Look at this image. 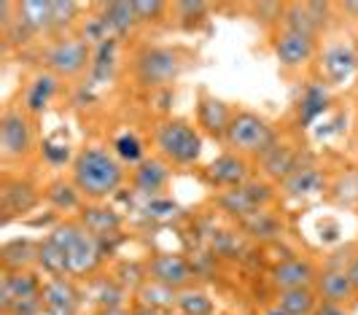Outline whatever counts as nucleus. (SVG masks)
<instances>
[{
  "instance_id": "nucleus-24",
  "label": "nucleus",
  "mask_w": 358,
  "mask_h": 315,
  "mask_svg": "<svg viewBox=\"0 0 358 315\" xmlns=\"http://www.w3.org/2000/svg\"><path fill=\"white\" fill-rule=\"evenodd\" d=\"M264 170L272 178H288L299 167H296V157H294L291 148H286V146H269L267 151H264Z\"/></svg>"
},
{
  "instance_id": "nucleus-8",
  "label": "nucleus",
  "mask_w": 358,
  "mask_h": 315,
  "mask_svg": "<svg viewBox=\"0 0 358 315\" xmlns=\"http://www.w3.org/2000/svg\"><path fill=\"white\" fill-rule=\"evenodd\" d=\"M148 275H151V280L178 291V288L192 283V267L178 253H157L148 262Z\"/></svg>"
},
{
  "instance_id": "nucleus-5",
  "label": "nucleus",
  "mask_w": 358,
  "mask_h": 315,
  "mask_svg": "<svg viewBox=\"0 0 358 315\" xmlns=\"http://www.w3.org/2000/svg\"><path fill=\"white\" fill-rule=\"evenodd\" d=\"M272 140H275L272 138V127L251 111L234 113L229 130H227V143L234 151H243V154H264L272 146Z\"/></svg>"
},
{
  "instance_id": "nucleus-26",
  "label": "nucleus",
  "mask_w": 358,
  "mask_h": 315,
  "mask_svg": "<svg viewBox=\"0 0 358 315\" xmlns=\"http://www.w3.org/2000/svg\"><path fill=\"white\" fill-rule=\"evenodd\" d=\"M103 11H106V17H103L106 24L110 27V33H116V35L129 33L132 24L138 22L132 3H108V6H103Z\"/></svg>"
},
{
  "instance_id": "nucleus-39",
  "label": "nucleus",
  "mask_w": 358,
  "mask_h": 315,
  "mask_svg": "<svg viewBox=\"0 0 358 315\" xmlns=\"http://www.w3.org/2000/svg\"><path fill=\"white\" fill-rule=\"evenodd\" d=\"M178 11L186 14L183 19H199L208 11V6H205V3H178Z\"/></svg>"
},
{
  "instance_id": "nucleus-27",
  "label": "nucleus",
  "mask_w": 358,
  "mask_h": 315,
  "mask_svg": "<svg viewBox=\"0 0 358 315\" xmlns=\"http://www.w3.org/2000/svg\"><path fill=\"white\" fill-rule=\"evenodd\" d=\"M321 189V173L313 167H299L286 178V192L291 197H307Z\"/></svg>"
},
{
  "instance_id": "nucleus-6",
  "label": "nucleus",
  "mask_w": 358,
  "mask_h": 315,
  "mask_svg": "<svg viewBox=\"0 0 358 315\" xmlns=\"http://www.w3.org/2000/svg\"><path fill=\"white\" fill-rule=\"evenodd\" d=\"M90 43L81 38H59L46 52V65L52 68L54 76L62 78H76L78 73H84L90 68Z\"/></svg>"
},
{
  "instance_id": "nucleus-40",
  "label": "nucleus",
  "mask_w": 358,
  "mask_h": 315,
  "mask_svg": "<svg viewBox=\"0 0 358 315\" xmlns=\"http://www.w3.org/2000/svg\"><path fill=\"white\" fill-rule=\"evenodd\" d=\"M313 315H345V310H342L340 304H331V302H323L321 307L315 310Z\"/></svg>"
},
{
  "instance_id": "nucleus-28",
  "label": "nucleus",
  "mask_w": 358,
  "mask_h": 315,
  "mask_svg": "<svg viewBox=\"0 0 358 315\" xmlns=\"http://www.w3.org/2000/svg\"><path fill=\"white\" fill-rule=\"evenodd\" d=\"M38 262H41V267H43L52 278H65V275H71L65 253L54 243H49V240H43V243L38 245Z\"/></svg>"
},
{
  "instance_id": "nucleus-31",
  "label": "nucleus",
  "mask_w": 358,
  "mask_h": 315,
  "mask_svg": "<svg viewBox=\"0 0 358 315\" xmlns=\"http://www.w3.org/2000/svg\"><path fill=\"white\" fill-rule=\"evenodd\" d=\"M78 189L76 183H68V181H54L52 186L46 189V200L52 202L57 210H73L78 208Z\"/></svg>"
},
{
  "instance_id": "nucleus-16",
  "label": "nucleus",
  "mask_w": 358,
  "mask_h": 315,
  "mask_svg": "<svg viewBox=\"0 0 358 315\" xmlns=\"http://www.w3.org/2000/svg\"><path fill=\"white\" fill-rule=\"evenodd\" d=\"M318 291L331 304H342V302L353 299V294H356L353 283L348 278V270H326L318 278Z\"/></svg>"
},
{
  "instance_id": "nucleus-23",
  "label": "nucleus",
  "mask_w": 358,
  "mask_h": 315,
  "mask_svg": "<svg viewBox=\"0 0 358 315\" xmlns=\"http://www.w3.org/2000/svg\"><path fill=\"white\" fill-rule=\"evenodd\" d=\"M138 302L145 307H154V310H167L178 302V294L167 286H162L157 280H145L143 286L138 288Z\"/></svg>"
},
{
  "instance_id": "nucleus-11",
  "label": "nucleus",
  "mask_w": 358,
  "mask_h": 315,
  "mask_svg": "<svg viewBox=\"0 0 358 315\" xmlns=\"http://www.w3.org/2000/svg\"><path fill=\"white\" fill-rule=\"evenodd\" d=\"M41 294H43L41 280L33 272L17 270V272H8L3 278V286H0V307H3V313L8 315L14 302H19V299H38Z\"/></svg>"
},
{
  "instance_id": "nucleus-4",
  "label": "nucleus",
  "mask_w": 358,
  "mask_h": 315,
  "mask_svg": "<svg viewBox=\"0 0 358 315\" xmlns=\"http://www.w3.org/2000/svg\"><path fill=\"white\" fill-rule=\"evenodd\" d=\"M180 68H183V57L176 49H164V46H145L135 57V76L143 87H164L176 81Z\"/></svg>"
},
{
  "instance_id": "nucleus-12",
  "label": "nucleus",
  "mask_w": 358,
  "mask_h": 315,
  "mask_svg": "<svg viewBox=\"0 0 358 315\" xmlns=\"http://www.w3.org/2000/svg\"><path fill=\"white\" fill-rule=\"evenodd\" d=\"M323 73L329 76L331 84H345L358 73V52L345 46V43H334L323 54Z\"/></svg>"
},
{
  "instance_id": "nucleus-29",
  "label": "nucleus",
  "mask_w": 358,
  "mask_h": 315,
  "mask_svg": "<svg viewBox=\"0 0 358 315\" xmlns=\"http://www.w3.org/2000/svg\"><path fill=\"white\" fill-rule=\"evenodd\" d=\"M178 310L180 315H213V299L208 297L205 291H197V288H186L178 294Z\"/></svg>"
},
{
  "instance_id": "nucleus-35",
  "label": "nucleus",
  "mask_w": 358,
  "mask_h": 315,
  "mask_svg": "<svg viewBox=\"0 0 358 315\" xmlns=\"http://www.w3.org/2000/svg\"><path fill=\"white\" fill-rule=\"evenodd\" d=\"M135 6V17H138V22H154V19H159V14L164 11V3H159V0H135L132 3Z\"/></svg>"
},
{
  "instance_id": "nucleus-10",
  "label": "nucleus",
  "mask_w": 358,
  "mask_h": 315,
  "mask_svg": "<svg viewBox=\"0 0 358 315\" xmlns=\"http://www.w3.org/2000/svg\"><path fill=\"white\" fill-rule=\"evenodd\" d=\"M43 313L46 315H76L78 291L68 278H52L43 283Z\"/></svg>"
},
{
  "instance_id": "nucleus-37",
  "label": "nucleus",
  "mask_w": 358,
  "mask_h": 315,
  "mask_svg": "<svg viewBox=\"0 0 358 315\" xmlns=\"http://www.w3.org/2000/svg\"><path fill=\"white\" fill-rule=\"evenodd\" d=\"M176 210L178 208H176L170 200H162V197H151V202L145 205V213H148L151 218H173Z\"/></svg>"
},
{
  "instance_id": "nucleus-15",
  "label": "nucleus",
  "mask_w": 358,
  "mask_h": 315,
  "mask_svg": "<svg viewBox=\"0 0 358 315\" xmlns=\"http://www.w3.org/2000/svg\"><path fill=\"white\" fill-rule=\"evenodd\" d=\"M135 186L141 189L143 194L148 197H157V194L167 186V181H170V170L164 167V162L159 159H143L141 164H138V170H135Z\"/></svg>"
},
{
  "instance_id": "nucleus-44",
  "label": "nucleus",
  "mask_w": 358,
  "mask_h": 315,
  "mask_svg": "<svg viewBox=\"0 0 358 315\" xmlns=\"http://www.w3.org/2000/svg\"><path fill=\"white\" fill-rule=\"evenodd\" d=\"M267 315H288V313H283L280 307H272V310H267Z\"/></svg>"
},
{
  "instance_id": "nucleus-43",
  "label": "nucleus",
  "mask_w": 358,
  "mask_h": 315,
  "mask_svg": "<svg viewBox=\"0 0 358 315\" xmlns=\"http://www.w3.org/2000/svg\"><path fill=\"white\" fill-rule=\"evenodd\" d=\"M97 315H129V313H127V307H100Z\"/></svg>"
},
{
  "instance_id": "nucleus-42",
  "label": "nucleus",
  "mask_w": 358,
  "mask_h": 315,
  "mask_svg": "<svg viewBox=\"0 0 358 315\" xmlns=\"http://www.w3.org/2000/svg\"><path fill=\"white\" fill-rule=\"evenodd\" d=\"M348 278H350V283H353V288L358 291V259L350 267H348Z\"/></svg>"
},
{
  "instance_id": "nucleus-33",
  "label": "nucleus",
  "mask_w": 358,
  "mask_h": 315,
  "mask_svg": "<svg viewBox=\"0 0 358 315\" xmlns=\"http://www.w3.org/2000/svg\"><path fill=\"white\" fill-rule=\"evenodd\" d=\"M78 6L73 0H52V27L54 30H62V27H71L73 19H76Z\"/></svg>"
},
{
  "instance_id": "nucleus-34",
  "label": "nucleus",
  "mask_w": 358,
  "mask_h": 315,
  "mask_svg": "<svg viewBox=\"0 0 358 315\" xmlns=\"http://www.w3.org/2000/svg\"><path fill=\"white\" fill-rule=\"evenodd\" d=\"M113 148H116V154L124 159V162H141V157H143V146H141V140L135 138V135L116 138Z\"/></svg>"
},
{
  "instance_id": "nucleus-13",
  "label": "nucleus",
  "mask_w": 358,
  "mask_h": 315,
  "mask_svg": "<svg viewBox=\"0 0 358 315\" xmlns=\"http://www.w3.org/2000/svg\"><path fill=\"white\" fill-rule=\"evenodd\" d=\"M318 280L313 264L305 259H286L272 270V283L278 291H291V288H310V283Z\"/></svg>"
},
{
  "instance_id": "nucleus-9",
  "label": "nucleus",
  "mask_w": 358,
  "mask_h": 315,
  "mask_svg": "<svg viewBox=\"0 0 358 315\" xmlns=\"http://www.w3.org/2000/svg\"><path fill=\"white\" fill-rule=\"evenodd\" d=\"M275 54L278 59L286 65V68H299L313 59L315 54V38L305 33H296V30H280L275 38Z\"/></svg>"
},
{
  "instance_id": "nucleus-41",
  "label": "nucleus",
  "mask_w": 358,
  "mask_h": 315,
  "mask_svg": "<svg viewBox=\"0 0 358 315\" xmlns=\"http://www.w3.org/2000/svg\"><path fill=\"white\" fill-rule=\"evenodd\" d=\"M129 315H164V313H162V310H154V307H145V304H141V302H138V304L132 307V313H129Z\"/></svg>"
},
{
  "instance_id": "nucleus-17",
  "label": "nucleus",
  "mask_w": 358,
  "mask_h": 315,
  "mask_svg": "<svg viewBox=\"0 0 358 315\" xmlns=\"http://www.w3.org/2000/svg\"><path fill=\"white\" fill-rule=\"evenodd\" d=\"M229 122H232V113H229L227 103H221L215 97H202V103H199V124L210 135H227Z\"/></svg>"
},
{
  "instance_id": "nucleus-19",
  "label": "nucleus",
  "mask_w": 358,
  "mask_h": 315,
  "mask_svg": "<svg viewBox=\"0 0 358 315\" xmlns=\"http://www.w3.org/2000/svg\"><path fill=\"white\" fill-rule=\"evenodd\" d=\"M218 202H221V208L227 210V213L240 216V218H248L251 213L262 210V205L256 202V197H253L251 189H248V183L234 186V189H227V192L218 197Z\"/></svg>"
},
{
  "instance_id": "nucleus-32",
  "label": "nucleus",
  "mask_w": 358,
  "mask_h": 315,
  "mask_svg": "<svg viewBox=\"0 0 358 315\" xmlns=\"http://www.w3.org/2000/svg\"><path fill=\"white\" fill-rule=\"evenodd\" d=\"M243 224H245V229L251 232L253 237H275L278 232H280V227H278V221L269 216L267 210H256V213H251L248 218H243Z\"/></svg>"
},
{
  "instance_id": "nucleus-1",
  "label": "nucleus",
  "mask_w": 358,
  "mask_h": 315,
  "mask_svg": "<svg viewBox=\"0 0 358 315\" xmlns=\"http://www.w3.org/2000/svg\"><path fill=\"white\" fill-rule=\"evenodd\" d=\"M122 181H124L122 162L100 146H90L73 159V183L78 192L92 200H103L113 194L122 186Z\"/></svg>"
},
{
  "instance_id": "nucleus-38",
  "label": "nucleus",
  "mask_w": 358,
  "mask_h": 315,
  "mask_svg": "<svg viewBox=\"0 0 358 315\" xmlns=\"http://www.w3.org/2000/svg\"><path fill=\"white\" fill-rule=\"evenodd\" d=\"M43 154H46V159L52 162V164H59V162H65L68 159V146H54L52 140H46V146H43Z\"/></svg>"
},
{
  "instance_id": "nucleus-18",
  "label": "nucleus",
  "mask_w": 358,
  "mask_h": 315,
  "mask_svg": "<svg viewBox=\"0 0 358 315\" xmlns=\"http://www.w3.org/2000/svg\"><path fill=\"white\" fill-rule=\"evenodd\" d=\"M81 227L87 229L90 234H94L97 240H103L108 234H116L119 232L122 218L110 208H87L84 216H81Z\"/></svg>"
},
{
  "instance_id": "nucleus-2",
  "label": "nucleus",
  "mask_w": 358,
  "mask_h": 315,
  "mask_svg": "<svg viewBox=\"0 0 358 315\" xmlns=\"http://www.w3.org/2000/svg\"><path fill=\"white\" fill-rule=\"evenodd\" d=\"M46 240L54 243L65 253L71 275H87L103 259V245H100V240L94 234H90L81 224H73V221L57 224L49 232Z\"/></svg>"
},
{
  "instance_id": "nucleus-14",
  "label": "nucleus",
  "mask_w": 358,
  "mask_h": 315,
  "mask_svg": "<svg viewBox=\"0 0 358 315\" xmlns=\"http://www.w3.org/2000/svg\"><path fill=\"white\" fill-rule=\"evenodd\" d=\"M210 178L218 186H229V189L243 186V183H248V164L237 154H221L210 164Z\"/></svg>"
},
{
  "instance_id": "nucleus-20",
  "label": "nucleus",
  "mask_w": 358,
  "mask_h": 315,
  "mask_svg": "<svg viewBox=\"0 0 358 315\" xmlns=\"http://www.w3.org/2000/svg\"><path fill=\"white\" fill-rule=\"evenodd\" d=\"M19 24H24L30 33H41V30H49L52 27V3H43V0H27V3H19Z\"/></svg>"
},
{
  "instance_id": "nucleus-30",
  "label": "nucleus",
  "mask_w": 358,
  "mask_h": 315,
  "mask_svg": "<svg viewBox=\"0 0 358 315\" xmlns=\"http://www.w3.org/2000/svg\"><path fill=\"white\" fill-rule=\"evenodd\" d=\"M33 259H38V248H33V243H27V240H14V243L3 245V264L14 272Z\"/></svg>"
},
{
  "instance_id": "nucleus-3",
  "label": "nucleus",
  "mask_w": 358,
  "mask_h": 315,
  "mask_svg": "<svg viewBox=\"0 0 358 315\" xmlns=\"http://www.w3.org/2000/svg\"><path fill=\"white\" fill-rule=\"evenodd\" d=\"M157 146L167 159H173L176 164H194L202 157V138L197 130L183 119H170L159 124L157 130Z\"/></svg>"
},
{
  "instance_id": "nucleus-7",
  "label": "nucleus",
  "mask_w": 358,
  "mask_h": 315,
  "mask_svg": "<svg viewBox=\"0 0 358 315\" xmlns=\"http://www.w3.org/2000/svg\"><path fill=\"white\" fill-rule=\"evenodd\" d=\"M33 148V130L27 116L19 111H6L0 119V154L3 159H22Z\"/></svg>"
},
{
  "instance_id": "nucleus-36",
  "label": "nucleus",
  "mask_w": 358,
  "mask_h": 315,
  "mask_svg": "<svg viewBox=\"0 0 358 315\" xmlns=\"http://www.w3.org/2000/svg\"><path fill=\"white\" fill-rule=\"evenodd\" d=\"M302 105H305V119H313L315 113H321L323 108H326V92H323L321 87H313L307 92V97Z\"/></svg>"
},
{
  "instance_id": "nucleus-21",
  "label": "nucleus",
  "mask_w": 358,
  "mask_h": 315,
  "mask_svg": "<svg viewBox=\"0 0 358 315\" xmlns=\"http://www.w3.org/2000/svg\"><path fill=\"white\" fill-rule=\"evenodd\" d=\"M315 291L313 288H291L278 294V307L288 315H313L315 313Z\"/></svg>"
},
{
  "instance_id": "nucleus-25",
  "label": "nucleus",
  "mask_w": 358,
  "mask_h": 315,
  "mask_svg": "<svg viewBox=\"0 0 358 315\" xmlns=\"http://www.w3.org/2000/svg\"><path fill=\"white\" fill-rule=\"evenodd\" d=\"M54 92H57V78L49 76V73L38 76L36 81L30 84V89H27V94H24L27 111H30V113H41V111L49 105V100L54 97Z\"/></svg>"
},
{
  "instance_id": "nucleus-22",
  "label": "nucleus",
  "mask_w": 358,
  "mask_h": 315,
  "mask_svg": "<svg viewBox=\"0 0 358 315\" xmlns=\"http://www.w3.org/2000/svg\"><path fill=\"white\" fill-rule=\"evenodd\" d=\"M36 205V192L30 183H22V181H14V183H6L3 186V210L6 216H14V213H24Z\"/></svg>"
}]
</instances>
